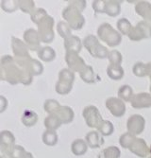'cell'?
<instances>
[{
	"mask_svg": "<svg viewBox=\"0 0 151 158\" xmlns=\"http://www.w3.org/2000/svg\"><path fill=\"white\" fill-rule=\"evenodd\" d=\"M136 138L135 135H131L130 133L127 132L125 134H123L120 137H119V144L122 148L124 149H129L130 146L132 145V143L134 141V139Z\"/></svg>",
	"mask_w": 151,
	"mask_h": 158,
	"instance_id": "obj_38",
	"label": "cell"
},
{
	"mask_svg": "<svg viewBox=\"0 0 151 158\" xmlns=\"http://www.w3.org/2000/svg\"><path fill=\"white\" fill-rule=\"evenodd\" d=\"M121 4H122V1H116V0H105L104 13H106L108 16H111V17L118 16L121 11Z\"/></svg>",
	"mask_w": 151,
	"mask_h": 158,
	"instance_id": "obj_18",
	"label": "cell"
},
{
	"mask_svg": "<svg viewBox=\"0 0 151 158\" xmlns=\"http://www.w3.org/2000/svg\"><path fill=\"white\" fill-rule=\"evenodd\" d=\"M140 28V31L145 36V39H149L151 38V23L145 20L140 21L138 24L136 25Z\"/></svg>",
	"mask_w": 151,
	"mask_h": 158,
	"instance_id": "obj_42",
	"label": "cell"
},
{
	"mask_svg": "<svg viewBox=\"0 0 151 158\" xmlns=\"http://www.w3.org/2000/svg\"><path fill=\"white\" fill-rule=\"evenodd\" d=\"M121 152L116 146H109L100 152L97 158H120Z\"/></svg>",
	"mask_w": 151,
	"mask_h": 158,
	"instance_id": "obj_29",
	"label": "cell"
},
{
	"mask_svg": "<svg viewBox=\"0 0 151 158\" xmlns=\"http://www.w3.org/2000/svg\"><path fill=\"white\" fill-rule=\"evenodd\" d=\"M64 60L67 64V67L71 69L74 73H80L87 64L82 57H80L79 53L74 51H65Z\"/></svg>",
	"mask_w": 151,
	"mask_h": 158,
	"instance_id": "obj_7",
	"label": "cell"
},
{
	"mask_svg": "<svg viewBox=\"0 0 151 158\" xmlns=\"http://www.w3.org/2000/svg\"><path fill=\"white\" fill-rule=\"evenodd\" d=\"M58 78H59L58 81L73 84L75 81V73L68 67L62 68V70H60V72L58 74Z\"/></svg>",
	"mask_w": 151,
	"mask_h": 158,
	"instance_id": "obj_31",
	"label": "cell"
},
{
	"mask_svg": "<svg viewBox=\"0 0 151 158\" xmlns=\"http://www.w3.org/2000/svg\"><path fill=\"white\" fill-rule=\"evenodd\" d=\"M135 12L151 23V3L148 1H138L135 5Z\"/></svg>",
	"mask_w": 151,
	"mask_h": 158,
	"instance_id": "obj_17",
	"label": "cell"
},
{
	"mask_svg": "<svg viewBox=\"0 0 151 158\" xmlns=\"http://www.w3.org/2000/svg\"><path fill=\"white\" fill-rule=\"evenodd\" d=\"M108 61H109V64L121 65V64L123 62V55L117 49L109 50V53L108 56Z\"/></svg>",
	"mask_w": 151,
	"mask_h": 158,
	"instance_id": "obj_39",
	"label": "cell"
},
{
	"mask_svg": "<svg viewBox=\"0 0 151 158\" xmlns=\"http://www.w3.org/2000/svg\"><path fill=\"white\" fill-rule=\"evenodd\" d=\"M103 136H109L114 132V126L109 120H103L100 126L97 128V130Z\"/></svg>",
	"mask_w": 151,
	"mask_h": 158,
	"instance_id": "obj_32",
	"label": "cell"
},
{
	"mask_svg": "<svg viewBox=\"0 0 151 158\" xmlns=\"http://www.w3.org/2000/svg\"><path fill=\"white\" fill-rule=\"evenodd\" d=\"M100 40L98 39V37L97 35H93V34H89L87 35L83 41H82V44H83V48H85V49L92 54L93 52V50L95 49L99 44H100Z\"/></svg>",
	"mask_w": 151,
	"mask_h": 158,
	"instance_id": "obj_25",
	"label": "cell"
},
{
	"mask_svg": "<svg viewBox=\"0 0 151 158\" xmlns=\"http://www.w3.org/2000/svg\"><path fill=\"white\" fill-rule=\"evenodd\" d=\"M146 70H147V77H151V62L146 64Z\"/></svg>",
	"mask_w": 151,
	"mask_h": 158,
	"instance_id": "obj_49",
	"label": "cell"
},
{
	"mask_svg": "<svg viewBox=\"0 0 151 158\" xmlns=\"http://www.w3.org/2000/svg\"><path fill=\"white\" fill-rule=\"evenodd\" d=\"M131 106L134 109H146L151 107V94L146 92H140L134 94L131 102Z\"/></svg>",
	"mask_w": 151,
	"mask_h": 158,
	"instance_id": "obj_12",
	"label": "cell"
},
{
	"mask_svg": "<svg viewBox=\"0 0 151 158\" xmlns=\"http://www.w3.org/2000/svg\"><path fill=\"white\" fill-rule=\"evenodd\" d=\"M23 41L26 43V45L29 48L30 51H39V49L42 48L41 47V38L39 35V32L35 28H27L23 34Z\"/></svg>",
	"mask_w": 151,
	"mask_h": 158,
	"instance_id": "obj_10",
	"label": "cell"
},
{
	"mask_svg": "<svg viewBox=\"0 0 151 158\" xmlns=\"http://www.w3.org/2000/svg\"><path fill=\"white\" fill-rule=\"evenodd\" d=\"M145 128V118L139 114L130 116L127 120V130L133 135H141Z\"/></svg>",
	"mask_w": 151,
	"mask_h": 158,
	"instance_id": "obj_8",
	"label": "cell"
},
{
	"mask_svg": "<svg viewBox=\"0 0 151 158\" xmlns=\"http://www.w3.org/2000/svg\"><path fill=\"white\" fill-rule=\"evenodd\" d=\"M116 27H117V31L122 35H126V36H129V34L130 33L132 27H133L130 21H129L127 18L118 19V21L116 23Z\"/></svg>",
	"mask_w": 151,
	"mask_h": 158,
	"instance_id": "obj_28",
	"label": "cell"
},
{
	"mask_svg": "<svg viewBox=\"0 0 151 158\" xmlns=\"http://www.w3.org/2000/svg\"><path fill=\"white\" fill-rule=\"evenodd\" d=\"M106 108L113 117L121 118L126 113V104L118 97H109L105 100Z\"/></svg>",
	"mask_w": 151,
	"mask_h": 158,
	"instance_id": "obj_9",
	"label": "cell"
},
{
	"mask_svg": "<svg viewBox=\"0 0 151 158\" xmlns=\"http://www.w3.org/2000/svg\"><path fill=\"white\" fill-rule=\"evenodd\" d=\"M55 114H57L58 118L61 119L62 124H69L74 120L75 118V113L74 110L67 105H62L58 111L55 113Z\"/></svg>",
	"mask_w": 151,
	"mask_h": 158,
	"instance_id": "obj_16",
	"label": "cell"
},
{
	"mask_svg": "<svg viewBox=\"0 0 151 158\" xmlns=\"http://www.w3.org/2000/svg\"><path fill=\"white\" fill-rule=\"evenodd\" d=\"M88 148L89 146L87 144V142L85 141V139H82V138L75 139L71 144V152L76 156L84 155L87 152Z\"/></svg>",
	"mask_w": 151,
	"mask_h": 158,
	"instance_id": "obj_20",
	"label": "cell"
},
{
	"mask_svg": "<svg viewBox=\"0 0 151 158\" xmlns=\"http://www.w3.org/2000/svg\"><path fill=\"white\" fill-rule=\"evenodd\" d=\"M129 150L136 156H138L140 158H145L149 154L150 148L148 147L147 143L145 139L136 137Z\"/></svg>",
	"mask_w": 151,
	"mask_h": 158,
	"instance_id": "obj_13",
	"label": "cell"
},
{
	"mask_svg": "<svg viewBox=\"0 0 151 158\" xmlns=\"http://www.w3.org/2000/svg\"><path fill=\"white\" fill-rule=\"evenodd\" d=\"M62 15L64 21L69 25L72 30L74 31L81 30L85 25V17L83 16L82 12H80L76 8L70 5H67L63 9Z\"/></svg>",
	"mask_w": 151,
	"mask_h": 158,
	"instance_id": "obj_3",
	"label": "cell"
},
{
	"mask_svg": "<svg viewBox=\"0 0 151 158\" xmlns=\"http://www.w3.org/2000/svg\"><path fill=\"white\" fill-rule=\"evenodd\" d=\"M15 146V136L10 131L4 130L0 133V158H10Z\"/></svg>",
	"mask_w": 151,
	"mask_h": 158,
	"instance_id": "obj_6",
	"label": "cell"
},
{
	"mask_svg": "<svg viewBox=\"0 0 151 158\" xmlns=\"http://www.w3.org/2000/svg\"><path fill=\"white\" fill-rule=\"evenodd\" d=\"M149 80H150V86H149V91H150V94H151V77H149Z\"/></svg>",
	"mask_w": 151,
	"mask_h": 158,
	"instance_id": "obj_51",
	"label": "cell"
},
{
	"mask_svg": "<svg viewBox=\"0 0 151 158\" xmlns=\"http://www.w3.org/2000/svg\"><path fill=\"white\" fill-rule=\"evenodd\" d=\"M148 158H151V155H149V156H148Z\"/></svg>",
	"mask_w": 151,
	"mask_h": 158,
	"instance_id": "obj_53",
	"label": "cell"
},
{
	"mask_svg": "<svg viewBox=\"0 0 151 158\" xmlns=\"http://www.w3.org/2000/svg\"><path fill=\"white\" fill-rule=\"evenodd\" d=\"M68 5H70L74 8H76L80 12H83L87 6L86 0H73V1H68Z\"/></svg>",
	"mask_w": 151,
	"mask_h": 158,
	"instance_id": "obj_45",
	"label": "cell"
},
{
	"mask_svg": "<svg viewBox=\"0 0 151 158\" xmlns=\"http://www.w3.org/2000/svg\"><path fill=\"white\" fill-rule=\"evenodd\" d=\"M22 158H34L33 154L30 152H26V153L22 156Z\"/></svg>",
	"mask_w": 151,
	"mask_h": 158,
	"instance_id": "obj_50",
	"label": "cell"
},
{
	"mask_svg": "<svg viewBox=\"0 0 151 158\" xmlns=\"http://www.w3.org/2000/svg\"><path fill=\"white\" fill-rule=\"evenodd\" d=\"M55 20L52 16L47 15L45 19L41 21L38 27V32L42 43L45 44H50L55 39V31H54Z\"/></svg>",
	"mask_w": 151,
	"mask_h": 158,
	"instance_id": "obj_4",
	"label": "cell"
},
{
	"mask_svg": "<svg viewBox=\"0 0 151 158\" xmlns=\"http://www.w3.org/2000/svg\"><path fill=\"white\" fill-rule=\"evenodd\" d=\"M117 95H118V98L122 99L124 102H130L134 96L133 89L131 88V86L128 84H124V85H122L121 87H119Z\"/></svg>",
	"mask_w": 151,
	"mask_h": 158,
	"instance_id": "obj_27",
	"label": "cell"
},
{
	"mask_svg": "<svg viewBox=\"0 0 151 158\" xmlns=\"http://www.w3.org/2000/svg\"><path fill=\"white\" fill-rule=\"evenodd\" d=\"M128 37L129 38L130 41H133V42H139V41L145 40L144 34L142 33V31H140V28L137 26L132 27V30H131V31H130V33L129 34Z\"/></svg>",
	"mask_w": 151,
	"mask_h": 158,
	"instance_id": "obj_43",
	"label": "cell"
},
{
	"mask_svg": "<svg viewBox=\"0 0 151 158\" xmlns=\"http://www.w3.org/2000/svg\"><path fill=\"white\" fill-rule=\"evenodd\" d=\"M85 141L91 149H97L104 145V136L98 131H91L85 136Z\"/></svg>",
	"mask_w": 151,
	"mask_h": 158,
	"instance_id": "obj_15",
	"label": "cell"
},
{
	"mask_svg": "<svg viewBox=\"0 0 151 158\" xmlns=\"http://www.w3.org/2000/svg\"><path fill=\"white\" fill-rule=\"evenodd\" d=\"M93 10L97 14L104 13L105 10V0H94L93 1Z\"/></svg>",
	"mask_w": 151,
	"mask_h": 158,
	"instance_id": "obj_46",
	"label": "cell"
},
{
	"mask_svg": "<svg viewBox=\"0 0 151 158\" xmlns=\"http://www.w3.org/2000/svg\"><path fill=\"white\" fill-rule=\"evenodd\" d=\"M18 5L19 10L26 14H31L36 9L35 1H33V0H19Z\"/></svg>",
	"mask_w": 151,
	"mask_h": 158,
	"instance_id": "obj_33",
	"label": "cell"
},
{
	"mask_svg": "<svg viewBox=\"0 0 151 158\" xmlns=\"http://www.w3.org/2000/svg\"><path fill=\"white\" fill-rule=\"evenodd\" d=\"M8 99L4 96H0V113H4L8 107Z\"/></svg>",
	"mask_w": 151,
	"mask_h": 158,
	"instance_id": "obj_48",
	"label": "cell"
},
{
	"mask_svg": "<svg viewBox=\"0 0 151 158\" xmlns=\"http://www.w3.org/2000/svg\"><path fill=\"white\" fill-rule=\"evenodd\" d=\"M10 45H11V49H12L14 59H22V58H26V57L30 56V49L23 40L12 36Z\"/></svg>",
	"mask_w": 151,
	"mask_h": 158,
	"instance_id": "obj_11",
	"label": "cell"
},
{
	"mask_svg": "<svg viewBox=\"0 0 151 158\" xmlns=\"http://www.w3.org/2000/svg\"><path fill=\"white\" fill-rule=\"evenodd\" d=\"M1 9L8 13L14 12L17 10H19L18 1H15V0H2Z\"/></svg>",
	"mask_w": 151,
	"mask_h": 158,
	"instance_id": "obj_40",
	"label": "cell"
},
{
	"mask_svg": "<svg viewBox=\"0 0 151 158\" xmlns=\"http://www.w3.org/2000/svg\"><path fill=\"white\" fill-rule=\"evenodd\" d=\"M39 120V117L36 112L32 110H26L24 111L22 117H21V121L23 125L26 127H33L37 124Z\"/></svg>",
	"mask_w": 151,
	"mask_h": 158,
	"instance_id": "obj_22",
	"label": "cell"
},
{
	"mask_svg": "<svg viewBox=\"0 0 151 158\" xmlns=\"http://www.w3.org/2000/svg\"><path fill=\"white\" fill-rule=\"evenodd\" d=\"M97 37L109 48H116L122 43V34L109 23H102L97 27Z\"/></svg>",
	"mask_w": 151,
	"mask_h": 158,
	"instance_id": "obj_2",
	"label": "cell"
},
{
	"mask_svg": "<svg viewBox=\"0 0 151 158\" xmlns=\"http://www.w3.org/2000/svg\"><path fill=\"white\" fill-rule=\"evenodd\" d=\"M48 15L47 11L44 9V8H36L34 10V11L30 14V19L31 21L38 25L43 19H45L46 16Z\"/></svg>",
	"mask_w": 151,
	"mask_h": 158,
	"instance_id": "obj_37",
	"label": "cell"
},
{
	"mask_svg": "<svg viewBox=\"0 0 151 158\" xmlns=\"http://www.w3.org/2000/svg\"><path fill=\"white\" fill-rule=\"evenodd\" d=\"M56 28H57V32H58V34H59L62 38H63V40L66 39L67 37H69V36L72 35V31H73V30L71 28V27H70L69 25H68L64 20H63V21L58 22Z\"/></svg>",
	"mask_w": 151,
	"mask_h": 158,
	"instance_id": "obj_30",
	"label": "cell"
},
{
	"mask_svg": "<svg viewBox=\"0 0 151 158\" xmlns=\"http://www.w3.org/2000/svg\"><path fill=\"white\" fill-rule=\"evenodd\" d=\"M109 50L108 49V48H106L105 46L99 44L95 49L93 50V52L91 54L93 58H97V59H108V56H109Z\"/></svg>",
	"mask_w": 151,
	"mask_h": 158,
	"instance_id": "obj_41",
	"label": "cell"
},
{
	"mask_svg": "<svg viewBox=\"0 0 151 158\" xmlns=\"http://www.w3.org/2000/svg\"><path fill=\"white\" fill-rule=\"evenodd\" d=\"M149 154L151 155V147H150V150H149Z\"/></svg>",
	"mask_w": 151,
	"mask_h": 158,
	"instance_id": "obj_52",
	"label": "cell"
},
{
	"mask_svg": "<svg viewBox=\"0 0 151 158\" xmlns=\"http://www.w3.org/2000/svg\"><path fill=\"white\" fill-rule=\"evenodd\" d=\"M22 69V75H21V82L23 85H30L32 81H33V76L32 74L30 72V71H27L26 69H24V68H21Z\"/></svg>",
	"mask_w": 151,
	"mask_h": 158,
	"instance_id": "obj_44",
	"label": "cell"
},
{
	"mask_svg": "<svg viewBox=\"0 0 151 158\" xmlns=\"http://www.w3.org/2000/svg\"><path fill=\"white\" fill-rule=\"evenodd\" d=\"M37 53H38L39 59L45 63H50V62L54 61L56 59V56H57L56 50L49 46L42 47Z\"/></svg>",
	"mask_w": 151,
	"mask_h": 158,
	"instance_id": "obj_19",
	"label": "cell"
},
{
	"mask_svg": "<svg viewBox=\"0 0 151 158\" xmlns=\"http://www.w3.org/2000/svg\"><path fill=\"white\" fill-rule=\"evenodd\" d=\"M82 117H83L85 123L89 128L97 129V130L102 123V121L104 120L102 118L100 111L94 105L86 106L83 109V111H82Z\"/></svg>",
	"mask_w": 151,
	"mask_h": 158,
	"instance_id": "obj_5",
	"label": "cell"
},
{
	"mask_svg": "<svg viewBox=\"0 0 151 158\" xmlns=\"http://www.w3.org/2000/svg\"><path fill=\"white\" fill-rule=\"evenodd\" d=\"M132 73L134 76L138 78L147 77V70H146V64L142 62H137L132 66Z\"/></svg>",
	"mask_w": 151,
	"mask_h": 158,
	"instance_id": "obj_36",
	"label": "cell"
},
{
	"mask_svg": "<svg viewBox=\"0 0 151 158\" xmlns=\"http://www.w3.org/2000/svg\"><path fill=\"white\" fill-rule=\"evenodd\" d=\"M79 77L80 79L83 81L84 82L86 83H90V84H93V83H95L98 79H97V74H95L94 70L93 68V66L91 65H88L81 71V72L79 73Z\"/></svg>",
	"mask_w": 151,
	"mask_h": 158,
	"instance_id": "obj_23",
	"label": "cell"
},
{
	"mask_svg": "<svg viewBox=\"0 0 151 158\" xmlns=\"http://www.w3.org/2000/svg\"><path fill=\"white\" fill-rule=\"evenodd\" d=\"M63 46L65 51H74L77 53H79L83 48V44H82L81 39L77 35H71L67 37L63 41Z\"/></svg>",
	"mask_w": 151,
	"mask_h": 158,
	"instance_id": "obj_14",
	"label": "cell"
},
{
	"mask_svg": "<svg viewBox=\"0 0 151 158\" xmlns=\"http://www.w3.org/2000/svg\"><path fill=\"white\" fill-rule=\"evenodd\" d=\"M42 141L45 145L48 147H54L57 145L59 141V136L56 131L46 130L42 135Z\"/></svg>",
	"mask_w": 151,
	"mask_h": 158,
	"instance_id": "obj_26",
	"label": "cell"
},
{
	"mask_svg": "<svg viewBox=\"0 0 151 158\" xmlns=\"http://www.w3.org/2000/svg\"><path fill=\"white\" fill-rule=\"evenodd\" d=\"M26 150L20 146V145H15L13 147L12 151H11V153L10 155V158H22V156L26 153Z\"/></svg>",
	"mask_w": 151,
	"mask_h": 158,
	"instance_id": "obj_47",
	"label": "cell"
},
{
	"mask_svg": "<svg viewBox=\"0 0 151 158\" xmlns=\"http://www.w3.org/2000/svg\"><path fill=\"white\" fill-rule=\"evenodd\" d=\"M61 106L62 105L60 104V102H58V100L54 99V98H48L44 103V110L48 114H52L56 113Z\"/></svg>",
	"mask_w": 151,
	"mask_h": 158,
	"instance_id": "obj_34",
	"label": "cell"
},
{
	"mask_svg": "<svg viewBox=\"0 0 151 158\" xmlns=\"http://www.w3.org/2000/svg\"><path fill=\"white\" fill-rule=\"evenodd\" d=\"M107 75L111 80L120 81L125 76V70L122 67V65L109 64L107 67Z\"/></svg>",
	"mask_w": 151,
	"mask_h": 158,
	"instance_id": "obj_21",
	"label": "cell"
},
{
	"mask_svg": "<svg viewBox=\"0 0 151 158\" xmlns=\"http://www.w3.org/2000/svg\"><path fill=\"white\" fill-rule=\"evenodd\" d=\"M44 125H45L46 130L57 131L58 129L61 128V126L62 125V122L58 118L57 114H48V116L45 118Z\"/></svg>",
	"mask_w": 151,
	"mask_h": 158,
	"instance_id": "obj_24",
	"label": "cell"
},
{
	"mask_svg": "<svg viewBox=\"0 0 151 158\" xmlns=\"http://www.w3.org/2000/svg\"><path fill=\"white\" fill-rule=\"evenodd\" d=\"M22 69L17 64L14 57L10 55H3L0 60V79L11 85H16L21 82Z\"/></svg>",
	"mask_w": 151,
	"mask_h": 158,
	"instance_id": "obj_1",
	"label": "cell"
},
{
	"mask_svg": "<svg viewBox=\"0 0 151 158\" xmlns=\"http://www.w3.org/2000/svg\"><path fill=\"white\" fill-rule=\"evenodd\" d=\"M73 89V84L68 83V82H64V81H58L55 84V90L59 95H68Z\"/></svg>",
	"mask_w": 151,
	"mask_h": 158,
	"instance_id": "obj_35",
	"label": "cell"
}]
</instances>
